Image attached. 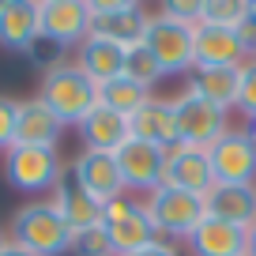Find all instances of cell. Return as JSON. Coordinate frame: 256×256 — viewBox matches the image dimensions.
Listing matches in <instances>:
<instances>
[{"label":"cell","instance_id":"cell-13","mask_svg":"<svg viewBox=\"0 0 256 256\" xmlns=\"http://www.w3.org/2000/svg\"><path fill=\"white\" fill-rule=\"evenodd\" d=\"M68 170H72L76 181L87 188L90 200L110 204V200H117V196H124V181H120V170H117V158H113V154H106V151H80Z\"/></svg>","mask_w":256,"mask_h":256},{"label":"cell","instance_id":"cell-11","mask_svg":"<svg viewBox=\"0 0 256 256\" xmlns=\"http://www.w3.org/2000/svg\"><path fill=\"white\" fill-rule=\"evenodd\" d=\"M208 162L215 184H256V151L248 144L245 128H230L208 147Z\"/></svg>","mask_w":256,"mask_h":256},{"label":"cell","instance_id":"cell-12","mask_svg":"<svg viewBox=\"0 0 256 256\" xmlns=\"http://www.w3.org/2000/svg\"><path fill=\"white\" fill-rule=\"evenodd\" d=\"M162 184L192 192V196H208V192L215 188V174H211L208 151H200V147H181V144H177L174 151H166Z\"/></svg>","mask_w":256,"mask_h":256},{"label":"cell","instance_id":"cell-25","mask_svg":"<svg viewBox=\"0 0 256 256\" xmlns=\"http://www.w3.org/2000/svg\"><path fill=\"white\" fill-rule=\"evenodd\" d=\"M124 76L136 80V83H144V87H154L158 80H166V72L158 68V60L151 56V49H147L144 42L124 49Z\"/></svg>","mask_w":256,"mask_h":256},{"label":"cell","instance_id":"cell-2","mask_svg":"<svg viewBox=\"0 0 256 256\" xmlns=\"http://www.w3.org/2000/svg\"><path fill=\"white\" fill-rule=\"evenodd\" d=\"M38 98L53 110V117L64 128H80L83 117L98 106V83L87 80L76 60H64V64H56V68H49L42 76Z\"/></svg>","mask_w":256,"mask_h":256},{"label":"cell","instance_id":"cell-30","mask_svg":"<svg viewBox=\"0 0 256 256\" xmlns=\"http://www.w3.org/2000/svg\"><path fill=\"white\" fill-rule=\"evenodd\" d=\"M158 12L170 16V19H177V23H188V26L204 23V0H166Z\"/></svg>","mask_w":256,"mask_h":256},{"label":"cell","instance_id":"cell-24","mask_svg":"<svg viewBox=\"0 0 256 256\" xmlns=\"http://www.w3.org/2000/svg\"><path fill=\"white\" fill-rule=\"evenodd\" d=\"M151 87H144V83L128 80V76H117V80L102 83L98 87V106H106V110L120 113V117H132V113L140 110L144 102H151Z\"/></svg>","mask_w":256,"mask_h":256},{"label":"cell","instance_id":"cell-37","mask_svg":"<svg viewBox=\"0 0 256 256\" xmlns=\"http://www.w3.org/2000/svg\"><path fill=\"white\" fill-rule=\"evenodd\" d=\"M245 16H248V19L256 23V0H245Z\"/></svg>","mask_w":256,"mask_h":256},{"label":"cell","instance_id":"cell-9","mask_svg":"<svg viewBox=\"0 0 256 256\" xmlns=\"http://www.w3.org/2000/svg\"><path fill=\"white\" fill-rule=\"evenodd\" d=\"M113 158H117V170H120V181H124L128 196L147 200L151 192L162 188V174H166V151H162V147L128 136V144L120 147Z\"/></svg>","mask_w":256,"mask_h":256},{"label":"cell","instance_id":"cell-3","mask_svg":"<svg viewBox=\"0 0 256 256\" xmlns=\"http://www.w3.org/2000/svg\"><path fill=\"white\" fill-rule=\"evenodd\" d=\"M64 162L56 147H26L16 144L8 154H4V181L16 192H26V196H42V192H53L56 181L64 177Z\"/></svg>","mask_w":256,"mask_h":256},{"label":"cell","instance_id":"cell-10","mask_svg":"<svg viewBox=\"0 0 256 256\" xmlns=\"http://www.w3.org/2000/svg\"><path fill=\"white\" fill-rule=\"evenodd\" d=\"M38 30L60 49H80L90 38V0H38Z\"/></svg>","mask_w":256,"mask_h":256},{"label":"cell","instance_id":"cell-17","mask_svg":"<svg viewBox=\"0 0 256 256\" xmlns=\"http://www.w3.org/2000/svg\"><path fill=\"white\" fill-rule=\"evenodd\" d=\"M49 204H53V208L64 215V222L72 226V230H87V226L102 222V204L90 200L87 188L76 181L72 170H64V177L56 181V188H53V196H49Z\"/></svg>","mask_w":256,"mask_h":256},{"label":"cell","instance_id":"cell-5","mask_svg":"<svg viewBox=\"0 0 256 256\" xmlns=\"http://www.w3.org/2000/svg\"><path fill=\"white\" fill-rule=\"evenodd\" d=\"M102 226L110 230V241H113V252L117 256H132L140 248L162 241L151 215H147V204L128 196V192L117 196V200H110V204H102Z\"/></svg>","mask_w":256,"mask_h":256},{"label":"cell","instance_id":"cell-36","mask_svg":"<svg viewBox=\"0 0 256 256\" xmlns=\"http://www.w3.org/2000/svg\"><path fill=\"white\" fill-rule=\"evenodd\" d=\"M245 256H256V226L248 230V245H245Z\"/></svg>","mask_w":256,"mask_h":256},{"label":"cell","instance_id":"cell-32","mask_svg":"<svg viewBox=\"0 0 256 256\" xmlns=\"http://www.w3.org/2000/svg\"><path fill=\"white\" fill-rule=\"evenodd\" d=\"M238 42H241V49H245L248 60H256V23H252L248 16L238 23Z\"/></svg>","mask_w":256,"mask_h":256},{"label":"cell","instance_id":"cell-31","mask_svg":"<svg viewBox=\"0 0 256 256\" xmlns=\"http://www.w3.org/2000/svg\"><path fill=\"white\" fill-rule=\"evenodd\" d=\"M64 53L68 49H60V46H53V42H46V38H38L30 46V53H26V60L34 64V68H42V76L49 72V68H56V64H64Z\"/></svg>","mask_w":256,"mask_h":256},{"label":"cell","instance_id":"cell-34","mask_svg":"<svg viewBox=\"0 0 256 256\" xmlns=\"http://www.w3.org/2000/svg\"><path fill=\"white\" fill-rule=\"evenodd\" d=\"M245 136H248V144H252V151H256V117L245 120Z\"/></svg>","mask_w":256,"mask_h":256},{"label":"cell","instance_id":"cell-1","mask_svg":"<svg viewBox=\"0 0 256 256\" xmlns=\"http://www.w3.org/2000/svg\"><path fill=\"white\" fill-rule=\"evenodd\" d=\"M8 238H12V245L26 248L34 256H68L76 230L64 222V215L49 200H30L12 215Z\"/></svg>","mask_w":256,"mask_h":256},{"label":"cell","instance_id":"cell-15","mask_svg":"<svg viewBox=\"0 0 256 256\" xmlns=\"http://www.w3.org/2000/svg\"><path fill=\"white\" fill-rule=\"evenodd\" d=\"M245 60L248 56L238 42V26H196V68H241Z\"/></svg>","mask_w":256,"mask_h":256},{"label":"cell","instance_id":"cell-20","mask_svg":"<svg viewBox=\"0 0 256 256\" xmlns=\"http://www.w3.org/2000/svg\"><path fill=\"white\" fill-rule=\"evenodd\" d=\"M80 140H83V151L117 154L120 147L128 144V117L106 110V106H94L80 124Z\"/></svg>","mask_w":256,"mask_h":256},{"label":"cell","instance_id":"cell-23","mask_svg":"<svg viewBox=\"0 0 256 256\" xmlns=\"http://www.w3.org/2000/svg\"><path fill=\"white\" fill-rule=\"evenodd\" d=\"M76 64L83 68L87 80H94L98 87L117 76H124V46H113L106 38H87L76 49Z\"/></svg>","mask_w":256,"mask_h":256},{"label":"cell","instance_id":"cell-4","mask_svg":"<svg viewBox=\"0 0 256 256\" xmlns=\"http://www.w3.org/2000/svg\"><path fill=\"white\" fill-rule=\"evenodd\" d=\"M144 46L151 49V56L166 76H184V72L192 76V68H196V26L177 23L162 12L147 19Z\"/></svg>","mask_w":256,"mask_h":256},{"label":"cell","instance_id":"cell-16","mask_svg":"<svg viewBox=\"0 0 256 256\" xmlns=\"http://www.w3.org/2000/svg\"><path fill=\"white\" fill-rule=\"evenodd\" d=\"M38 38V0H0V46L8 53H30Z\"/></svg>","mask_w":256,"mask_h":256},{"label":"cell","instance_id":"cell-35","mask_svg":"<svg viewBox=\"0 0 256 256\" xmlns=\"http://www.w3.org/2000/svg\"><path fill=\"white\" fill-rule=\"evenodd\" d=\"M0 256H34V252H26V248H19V245H8Z\"/></svg>","mask_w":256,"mask_h":256},{"label":"cell","instance_id":"cell-21","mask_svg":"<svg viewBox=\"0 0 256 256\" xmlns=\"http://www.w3.org/2000/svg\"><path fill=\"white\" fill-rule=\"evenodd\" d=\"M64 136V124L53 117L42 98H26L19 102V128H16V144L26 147H56Z\"/></svg>","mask_w":256,"mask_h":256},{"label":"cell","instance_id":"cell-29","mask_svg":"<svg viewBox=\"0 0 256 256\" xmlns=\"http://www.w3.org/2000/svg\"><path fill=\"white\" fill-rule=\"evenodd\" d=\"M238 113L241 117H256V60L241 64V87H238Z\"/></svg>","mask_w":256,"mask_h":256},{"label":"cell","instance_id":"cell-18","mask_svg":"<svg viewBox=\"0 0 256 256\" xmlns=\"http://www.w3.org/2000/svg\"><path fill=\"white\" fill-rule=\"evenodd\" d=\"M204 204H208V215L222 222H234L241 230L256 226V184H215L204 196Z\"/></svg>","mask_w":256,"mask_h":256},{"label":"cell","instance_id":"cell-22","mask_svg":"<svg viewBox=\"0 0 256 256\" xmlns=\"http://www.w3.org/2000/svg\"><path fill=\"white\" fill-rule=\"evenodd\" d=\"M238 87H241V68H196L188 76L184 90H192L204 102L230 113V110H238Z\"/></svg>","mask_w":256,"mask_h":256},{"label":"cell","instance_id":"cell-7","mask_svg":"<svg viewBox=\"0 0 256 256\" xmlns=\"http://www.w3.org/2000/svg\"><path fill=\"white\" fill-rule=\"evenodd\" d=\"M174 102V120H177V144L181 147H200L208 151L218 136L230 132V113L218 110V106L204 102L200 94H192V90H181Z\"/></svg>","mask_w":256,"mask_h":256},{"label":"cell","instance_id":"cell-27","mask_svg":"<svg viewBox=\"0 0 256 256\" xmlns=\"http://www.w3.org/2000/svg\"><path fill=\"white\" fill-rule=\"evenodd\" d=\"M245 19V0H204V23L238 26Z\"/></svg>","mask_w":256,"mask_h":256},{"label":"cell","instance_id":"cell-26","mask_svg":"<svg viewBox=\"0 0 256 256\" xmlns=\"http://www.w3.org/2000/svg\"><path fill=\"white\" fill-rule=\"evenodd\" d=\"M72 256H117L113 252V241H110V230H106L102 222L87 226V230H76Z\"/></svg>","mask_w":256,"mask_h":256},{"label":"cell","instance_id":"cell-33","mask_svg":"<svg viewBox=\"0 0 256 256\" xmlns=\"http://www.w3.org/2000/svg\"><path fill=\"white\" fill-rule=\"evenodd\" d=\"M132 256H181L170 241H154V245H147V248H140V252H132Z\"/></svg>","mask_w":256,"mask_h":256},{"label":"cell","instance_id":"cell-6","mask_svg":"<svg viewBox=\"0 0 256 256\" xmlns=\"http://www.w3.org/2000/svg\"><path fill=\"white\" fill-rule=\"evenodd\" d=\"M144 204H147V215H151V222H154V230H158L162 241H188L192 230L208 215L204 196L170 188V184H162L158 192H151Z\"/></svg>","mask_w":256,"mask_h":256},{"label":"cell","instance_id":"cell-14","mask_svg":"<svg viewBox=\"0 0 256 256\" xmlns=\"http://www.w3.org/2000/svg\"><path fill=\"white\" fill-rule=\"evenodd\" d=\"M128 136L154 144L162 151H174L177 147V120H174V102L170 98H151L144 102L132 117H128Z\"/></svg>","mask_w":256,"mask_h":256},{"label":"cell","instance_id":"cell-19","mask_svg":"<svg viewBox=\"0 0 256 256\" xmlns=\"http://www.w3.org/2000/svg\"><path fill=\"white\" fill-rule=\"evenodd\" d=\"M245 245H248V230H241L234 222H222L215 215H204V222L188 238L192 256H241Z\"/></svg>","mask_w":256,"mask_h":256},{"label":"cell","instance_id":"cell-28","mask_svg":"<svg viewBox=\"0 0 256 256\" xmlns=\"http://www.w3.org/2000/svg\"><path fill=\"white\" fill-rule=\"evenodd\" d=\"M16 128H19V102L0 94V154L16 147Z\"/></svg>","mask_w":256,"mask_h":256},{"label":"cell","instance_id":"cell-8","mask_svg":"<svg viewBox=\"0 0 256 256\" xmlns=\"http://www.w3.org/2000/svg\"><path fill=\"white\" fill-rule=\"evenodd\" d=\"M147 12L136 0H94L90 4V38H106L113 46H140L147 34Z\"/></svg>","mask_w":256,"mask_h":256},{"label":"cell","instance_id":"cell-38","mask_svg":"<svg viewBox=\"0 0 256 256\" xmlns=\"http://www.w3.org/2000/svg\"><path fill=\"white\" fill-rule=\"evenodd\" d=\"M241 256H245V252H241Z\"/></svg>","mask_w":256,"mask_h":256}]
</instances>
